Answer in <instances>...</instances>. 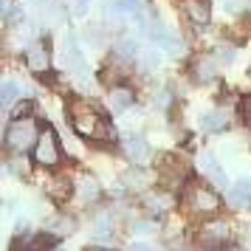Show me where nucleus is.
<instances>
[{
	"mask_svg": "<svg viewBox=\"0 0 251 251\" xmlns=\"http://www.w3.org/2000/svg\"><path fill=\"white\" fill-rule=\"evenodd\" d=\"M17 99H20V88H17L12 79L3 82V88H0V104H3V110H9Z\"/></svg>",
	"mask_w": 251,
	"mask_h": 251,
	"instance_id": "nucleus-13",
	"label": "nucleus"
},
{
	"mask_svg": "<svg viewBox=\"0 0 251 251\" xmlns=\"http://www.w3.org/2000/svg\"><path fill=\"white\" fill-rule=\"evenodd\" d=\"M133 102H136V96H133V91H130V88H113V93H110V104H113L116 113L127 110Z\"/></svg>",
	"mask_w": 251,
	"mask_h": 251,
	"instance_id": "nucleus-11",
	"label": "nucleus"
},
{
	"mask_svg": "<svg viewBox=\"0 0 251 251\" xmlns=\"http://www.w3.org/2000/svg\"><path fill=\"white\" fill-rule=\"evenodd\" d=\"M59 158H62L59 138H57V133L46 125L43 127V133H40V138H37V144H34V161L37 164H43V167H57Z\"/></svg>",
	"mask_w": 251,
	"mask_h": 251,
	"instance_id": "nucleus-2",
	"label": "nucleus"
},
{
	"mask_svg": "<svg viewBox=\"0 0 251 251\" xmlns=\"http://www.w3.org/2000/svg\"><path fill=\"white\" fill-rule=\"evenodd\" d=\"M82 186H85L82 192H85V195H91V198H93V195H96V192H99V189H96V181H85V183H82Z\"/></svg>",
	"mask_w": 251,
	"mask_h": 251,
	"instance_id": "nucleus-18",
	"label": "nucleus"
},
{
	"mask_svg": "<svg viewBox=\"0 0 251 251\" xmlns=\"http://www.w3.org/2000/svg\"><path fill=\"white\" fill-rule=\"evenodd\" d=\"M215 51H217V54H215L217 62H223V65H231V62H234V57H237V51H234L231 46H217Z\"/></svg>",
	"mask_w": 251,
	"mask_h": 251,
	"instance_id": "nucleus-15",
	"label": "nucleus"
},
{
	"mask_svg": "<svg viewBox=\"0 0 251 251\" xmlns=\"http://www.w3.org/2000/svg\"><path fill=\"white\" fill-rule=\"evenodd\" d=\"M240 110H243V119H246V125H251V96H249V99H243Z\"/></svg>",
	"mask_w": 251,
	"mask_h": 251,
	"instance_id": "nucleus-17",
	"label": "nucleus"
},
{
	"mask_svg": "<svg viewBox=\"0 0 251 251\" xmlns=\"http://www.w3.org/2000/svg\"><path fill=\"white\" fill-rule=\"evenodd\" d=\"M201 170H203V175L215 183V186H228L226 170L217 164V158L212 155V152H203V158H201Z\"/></svg>",
	"mask_w": 251,
	"mask_h": 251,
	"instance_id": "nucleus-4",
	"label": "nucleus"
},
{
	"mask_svg": "<svg viewBox=\"0 0 251 251\" xmlns=\"http://www.w3.org/2000/svg\"><path fill=\"white\" fill-rule=\"evenodd\" d=\"M217 203H220L217 195L206 192V189H195V195H192V206L195 209H201V212H215Z\"/></svg>",
	"mask_w": 251,
	"mask_h": 251,
	"instance_id": "nucleus-12",
	"label": "nucleus"
},
{
	"mask_svg": "<svg viewBox=\"0 0 251 251\" xmlns=\"http://www.w3.org/2000/svg\"><path fill=\"white\" fill-rule=\"evenodd\" d=\"M201 240H203L206 246H223L228 240V226L226 223H209V226L203 228V234H201Z\"/></svg>",
	"mask_w": 251,
	"mask_h": 251,
	"instance_id": "nucleus-8",
	"label": "nucleus"
},
{
	"mask_svg": "<svg viewBox=\"0 0 251 251\" xmlns=\"http://www.w3.org/2000/svg\"><path fill=\"white\" fill-rule=\"evenodd\" d=\"M65 65H68V71H74L79 79H88V65H85L82 51H79V46H76V40H74V37L65 40Z\"/></svg>",
	"mask_w": 251,
	"mask_h": 251,
	"instance_id": "nucleus-3",
	"label": "nucleus"
},
{
	"mask_svg": "<svg viewBox=\"0 0 251 251\" xmlns=\"http://www.w3.org/2000/svg\"><path fill=\"white\" fill-rule=\"evenodd\" d=\"M37 125H34V119H14L12 125L6 127V147H12V150H28V147H34L37 144Z\"/></svg>",
	"mask_w": 251,
	"mask_h": 251,
	"instance_id": "nucleus-1",
	"label": "nucleus"
},
{
	"mask_svg": "<svg viewBox=\"0 0 251 251\" xmlns=\"http://www.w3.org/2000/svg\"><path fill=\"white\" fill-rule=\"evenodd\" d=\"M76 3H82V6H85V3H91V0H76Z\"/></svg>",
	"mask_w": 251,
	"mask_h": 251,
	"instance_id": "nucleus-21",
	"label": "nucleus"
},
{
	"mask_svg": "<svg viewBox=\"0 0 251 251\" xmlns=\"http://www.w3.org/2000/svg\"><path fill=\"white\" fill-rule=\"evenodd\" d=\"M110 3H113V12H136L141 6L138 0H110Z\"/></svg>",
	"mask_w": 251,
	"mask_h": 251,
	"instance_id": "nucleus-16",
	"label": "nucleus"
},
{
	"mask_svg": "<svg viewBox=\"0 0 251 251\" xmlns=\"http://www.w3.org/2000/svg\"><path fill=\"white\" fill-rule=\"evenodd\" d=\"M125 150H127V155L136 161V164L147 161V155H150V147H147V141H144V136H130L125 141Z\"/></svg>",
	"mask_w": 251,
	"mask_h": 251,
	"instance_id": "nucleus-9",
	"label": "nucleus"
},
{
	"mask_svg": "<svg viewBox=\"0 0 251 251\" xmlns=\"http://www.w3.org/2000/svg\"><path fill=\"white\" fill-rule=\"evenodd\" d=\"M226 201L231 206H240V209H249L251 206V181L249 178H243V181L231 183L226 192Z\"/></svg>",
	"mask_w": 251,
	"mask_h": 251,
	"instance_id": "nucleus-5",
	"label": "nucleus"
},
{
	"mask_svg": "<svg viewBox=\"0 0 251 251\" xmlns=\"http://www.w3.org/2000/svg\"><path fill=\"white\" fill-rule=\"evenodd\" d=\"M25 62H28V68L34 71V74H43L48 68V51L43 46H34L25 54Z\"/></svg>",
	"mask_w": 251,
	"mask_h": 251,
	"instance_id": "nucleus-10",
	"label": "nucleus"
},
{
	"mask_svg": "<svg viewBox=\"0 0 251 251\" xmlns=\"http://www.w3.org/2000/svg\"><path fill=\"white\" fill-rule=\"evenodd\" d=\"M198 125H201L203 133H220V130L228 127V116L226 110H206V113H201Z\"/></svg>",
	"mask_w": 251,
	"mask_h": 251,
	"instance_id": "nucleus-6",
	"label": "nucleus"
},
{
	"mask_svg": "<svg viewBox=\"0 0 251 251\" xmlns=\"http://www.w3.org/2000/svg\"><path fill=\"white\" fill-rule=\"evenodd\" d=\"M88 251H113V249H88Z\"/></svg>",
	"mask_w": 251,
	"mask_h": 251,
	"instance_id": "nucleus-20",
	"label": "nucleus"
},
{
	"mask_svg": "<svg viewBox=\"0 0 251 251\" xmlns=\"http://www.w3.org/2000/svg\"><path fill=\"white\" fill-rule=\"evenodd\" d=\"M136 57H141L138 46L133 43V40H125V43L119 46V59H136Z\"/></svg>",
	"mask_w": 251,
	"mask_h": 251,
	"instance_id": "nucleus-14",
	"label": "nucleus"
},
{
	"mask_svg": "<svg viewBox=\"0 0 251 251\" xmlns=\"http://www.w3.org/2000/svg\"><path fill=\"white\" fill-rule=\"evenodd\" d=\"M130 251H152V249H150L147 243H133V249Z\"/></svg>",
	"mask_w": 251,
	"mask_h": 251,
	"instance_id": "nucleus-19",
	"label": "nucleus"
},
{
	"mask_svg": "<svg viewBox=\"0 0 251 251\" xmlns=\"http://www.w3.org/2000/svg\"><path fill=\"white\" fill-rule=\"evenodd\" d=\"M183 12L189 14V20L198 25H206L209 17H212V9H209L206 0H183Z\"/></svg>",
	"mask_w": 251,
	"mask_h": 251,
	"instance_id": "nucleus-7",
	"label": "nucleus"
}]
</instances>
